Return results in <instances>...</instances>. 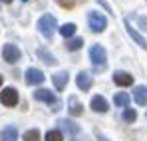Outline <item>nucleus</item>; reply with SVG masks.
I'll return each mask as SVG.
<instances>
[{
	"mask_svg": "<svg viewBox=\"0 0 147 141\" xmlns=\"http://www.w3.org/2000/svg\"><path fill=\"white\" fill-rule=\"evenodd\" d=\"M0 101L8 107H14L18 103V92L14 88H4V92H0Z\"/></svg>",
	"mask_w": 147,
	"mask_h": 141,
	"instance_id": "7",
	"label": "nucleus"
},
{
	"mask_svg": "<svg viewBox=\"0 0 147 141\" xmlns=\"http://www.w3.org/2000/svg\"><path fill=\"white\" fill-rule=\"evenodd\" d=\"M113 82L117 84V86H131L133 84V76L129 74V72H123V70H117L113 74Z\"/></svg>",
	"mask_w": 147,
	"mask_h": 141,
	"instance_id": "9",
	"label": "nucleus"
},
{
	"mask_svg": "<svg viewBox=\"0 0 147 141\" xmlns=\"http://www.w3.org/2000/svg\"><path fill=\"white\" fill-rule=\"evenodd\" d=\"M2 58H4L8 64H16V62L20 60V50H18V46H14V44H4V48H2Z\"/></svg>",
	"mask_w": 147,
	"mask_h": 141,
	"instance_id": "5",
	"label": "nucleus"
},
{
	"mask_svg": "<svg viewBox=\"0 0 147 141\" xmlns=\"http://www.w3.org/2000/svg\"><path fill=\"white\" fill-rule=\"evenodd\" d=\"M58 125H60V129L68 131L70 135H78V133H80V127H78L74 121H70V119H60V121H58Z\"/></svg>",
	"mask_w": 147,
	"mask_h": 141,
	"instance_id": "13",
	"label": "nucleus"
},
{
	"mask_svg": "<svg viewBox=\"0 0 147 141\" xmlns=\"http://www.w3.org/2000/svg\"><path fill=\"white\" fill-rule=\"evenodd\" d=\"M52 82H54V88H56L58 92H62V90L66 88V84H68V72H58V74H54V76H52Z\"/></svg>",
	"mask_w": 147,
	"mask_h": 141,
	"instance_id": "12",
	"label": "nucleus"
},
{
	"mask_svg": "<svg viewBox=\"0 0 147 141\" xmlns=\"http://www.w3.org/2000/svg\"><path fill=\"white\" fill-rule=\"evenodd\" d=\"M113 103L117 105V107H127L129 105V95L127 94H115V97H113Z\"/></svg>",
	"mask_w": 147,
	"mask_h": 141,
	"instance_id": "19",
	"label": "nucleus"
},
{
	"mask_svg": "<svg viewBox=\"0 0 147 141\" xmlns=\"http://www.w3.org/2000/svg\"><path fill=\"white\" fill-rule=\"evenodd\" d=\"M24 141H40V131L38 129H30L24 133Z\"/></svg>",
	"mask_w": 147,
	"mask_h": 141,
	"instance_id": "22",
	"label": "nucleus"
},
{
	"mask_svg": "<svg viewBox=\"0 0 147 141\" xmlns=\"http://www.w3.org/2000/svg\"><path fill=\"white\" fill-rule=\"evenodd\" d=\"M56 28H58V22H56V18L52 16V14H44L40 20H38V30H40V34L44 36V38H54V32H56Z\"/></svg>",
	"mask_w": 147,
	"mask_h": 141,
	"instance_id": "1",
	"label": "nucleus"
},
{
	"mask_svg": "<svg viewBox=\"0 0 147 141\" xmlns=\"http://www.w3.org/2000/svg\"><path fill=\"white\" fill-rule=\"evenodd\" d=\"M90 60H92V64L101 70V68H105V62H107V54H105V48L96 44V46H92L90 50Z\"/></svg>",
	"mask_w": 147,
	"mask_h": 141,
	"instance_id": "2",
	"label": "nucleus"
},
{
	"mask_svg": "<svg viewBox=\"0 0 147 141\" xmlns=\"http://www.w3.org/2000/svg\"><path fill=\"white\" fill-rule=\"evenodd\" d=\"M90 105H92V109L98 111V113H105V111H107V99H105L103 95H94Z\"/></svg>",
	"mask_w": 147,
	"mask_h": 141,
	"instance_id": "11",
	"label": "nucleus"
},
{
	"mask_svg": "<svg viewBox=\"0 0 147 141\" xmlns=\"http://www.w3.org/2000/svg\"><path fill=\"white\" fill-rule=\"evenodd\" d=\"M60 6H64V8H72L74 6V0H56Z\"/></svg>",
	"mask_w": 147,
	"mask_h": 141,
	"instance_id": "24",
	"label": "nucleus"
},
{
	"mask_svg": "<svg viewBox=\"0 0 147 141\" xmlns=\"http://www.w3.org/2000/svg\"><path fill=\"white\" fill-rule=\"evenodd\" d=\"M84 46V38H72V40H68V44H66V48L68 50H80V48Z\"/></svg>",
	"mask_w": 147,
	"mask_h": 141,
	"instance_id": "21",
	"label": "nucleus"
},
{
	"mask_svg": "<svg viewBox=\"0 0 147 141\" xmlns=\"http://www.w3.org/2000/svg\"><path fill=\"white\" fill-rule=\"evenodd\" d=\"M137 22H139V26H141L143 30H147V18H145V16H139V18H137Z\"/></svg>",
	"mask_w": 147,
	"mask_h": 141,
	"instance_id": "25",
	"label": "nucleus"
},
{
	"mask_svg": "<svg viewBox=\"0 0 147 141\" xmlns=\"http://www.w3.org/2000/svg\"><path fill=\"white\" fill-rule=\"evenodd\" d=\"M88 22H90V30L96 32V34L103 32V30L107 28V18H105L103 14H99V12H90Z\"/></svg>",
	"mask_w": 147,
	"mask_h": 141,
	"instance_id": "3",
	"label": "nucleus"
},
{
	"mask_svg": "<svg viewBox=\"0 0 147 141\" xmlns=\"http://www.w3.org/2000/svg\"><path fill=\"white\" fill-rule=\"evenodd\" d=\"M123 119L129 121V123L135 121V119H137V111H135V109H125V111H123Z\"/></svg>",
	"mask_w": 147,
	"mask_h": 141,
	"instance_id": "23",
	"label": "nucleus"
},
{
	"mask_svg": "<svg viewBox=\"0 0 147 141\" xmlns=\"http://www.w3.org/2000/svg\"><path fill=\"white\" fill-rule=\"evenodd\" d=\"M68 105H70L68 109H70V113H72L74 117H78V115L84 113V107H82V103H80L76 97H70V99H68Z\"/></svg>",
	"mask_w": 147,
	"mask_h": 141,
	"instance_id": "16",
	"label": "nucleus"
},
{
	"mask_svg": "<svg viewBox=\"0 0 147 141\" xmlns=\"http://www.w3.org/2000/svg\"><path fill=\"white\" fill-rule=\"evenodd\" d=\"M44 72L38 70V68H28L26 70V84L28 86H40L42 82H44Z\"/></svg>",
	"mask_w": 147,
	"mask_h": 141,
	"instance_id": "6",
	"label": "nucleus"
},
{
	"mask_svg": "<svg viewBox=\"0 0 147 141\" xmlns=\"http://www.w3.org/2000/svg\"><path fill=\"white\" fill-rule=\"evenodd\" d=\"M16 139H18V131H16V127L8 125V127L2 129V133H0V141H16Z\"/></svg>",
	"mask_w": 147,
	"mask_h": 141,
	"instance_id": "15",
	"label": "nucleus"
},
{
	"mask_svg": "<svg viewBox=\"0 0 147 141\" xmlns=\"http://www.w3.org/2000/svg\"><path fill=\"white\" fill-rule=\"evenodd\" d=\"M22 2H28V0H22Z\"/></svg>",
	"mask_w": 147,
	"mask_h": 141,
	"instance_id": "29",
	"label": "nucleus"
},
{
	"mask_svg": "<svg viewBox=\"0 0 147 141\" xmlns=\"http://www.w3.org/2000/svg\"><path fill=\"white\" fill-rule=\"evenodd\" d=\"M0 2H6V4H10V2H12V0H0Z\"/></svg>",
	"mask_w": 147,
	"mask_h": 141,
	"instance_id": "27",
	"label": "nucleus"
},
{
	"mask_svg": "<svg viewBox=\"0 0 147 141\" xmlns=\"http://www.w3.org/2000/svg\"><path fill=\"white\" fill-rule=\"evenodd\" d=\"M46 141H64V135L60 129H50L46 133Z\"/></svg>",
	"mask_w": 147,
	"mask_h": 141,
	"instance_id": "20",
	"label": "nucleus"
},
{
	"mask_svg": "<svg viewBox=\"0 0 147 141\" xmlns=\"http://www.w3.org/2000/svg\"><path fill=\"white\" fill-rule=\"evenodd\" d=\"M133 97L139 105H147V86H137L133 90Z\"/></svg>",
	"mask_w": 147,
	"mask_h": 141,
	"instance_id": "14",
	"label": "nucleus"
},
{
	"mask_svg": "<svg viewBox=\"0 0 147 141\" xmlns=\"http://www.w3.org/2000/svg\"><path fill=\"white\" fill-rule=\"evenodd\" d=\"M125 28H127V34L131 36V40H135V44H139V48H143V50H147V40L131 26V22L129 20H125Z\"/></svg>",
	"mask_w": 147,
	"mask_h": 141,
	"instance_id": "8",
	"label": "nucleus"
},
{
	"mask_svg": "<svg viewBox=\"0 0 147 141\" xmlns=\"http://www.w3.org/2000/svg\"><path fill=\"white\" fill-rule=\"evenodd\" d=\"M34 97L38 101H46L48 105H52V109H60V99L52 94L50 90H36L34 92Z\"/></svg>",
	"mask_w": 147,
	"mask_h": 141,
	"instance_id": "4",
	"label": "nucleus"
},
{
	"mask_svg": "<svg viewBox=\"0 0 147 141\" xmlns=\"http://www.w3.org/2000/svg\"><path fill=\"white\" fill-rule=\"evenodd\" d=\"M60 34L64 38H72L74 34H76V24L68 22V24H64V26H60Z\"/></svg>",
	"mask_w": 147,
	"mask_h": 141,
	"instance_id": "18",
	"label": "nucleus"
},
{
	"mask_svg": "<svg viewBox=\"0 0 147 141\" xmlns=\"http://www.w3.org/2000/svg\"><path fill=\"white\" fill-rule=\"evenodd\" d=\"M76 84H78V88H80L82 92H88V90L92 88V76H90L88 72H80V74L76 76Z\"/></svg>",
	"mask_w": 147,
	"mask_h": 141,
	"instance_id": "10",
	"label": "nucleus"
},
{
	"mask_svg": "<svg viewBox=\"0 0 147 141\" xmlns=\"http://www.w3.org/2000/svg\"><path fill=\"white\" fill-rule=\"evenodd\" d=\"M0 86H2V76H0Z\"/></svg>",
	"mask_w": 147,
	"mask_h": 141,
	"instance_id": "28",
	"label": "nucleus"
},
{
	"mask_svg": "<svg viewBox=\"0 0 147 141\" xmlns=\"http://www.w3.org/2000/svg\"><path fill=\"white\" fill-rule=\"evenodd\" d=\"M36 56H38L44 64H48V66H54V64H56V58H54L50 52H46L44 48H38V50H36Z\"/></svg>",
	"mask_w": 147,
	"mask_h": 141,
	"instance_id": "17",
	"label": "nucleus"
},
{
	"mask_svg": "<svg viewBox=\"0 0 147 141\" xmlns=\"http://www.w3.org/2000/svg\"><path fill=\"white\" fill-rule=\"evenodd\" d=\"M98 141H109L107 137H103V135H98Z\"/></svg>",
	"mask_w": 147,
	"mask_h": 141,
	"instance_id": "26",
	"label": "nucleus"
}]
</instances>
